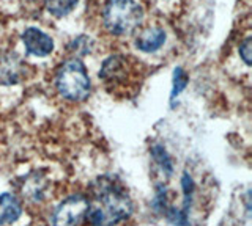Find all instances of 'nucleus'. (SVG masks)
Returning a JSON list of instances; mask_svg holds the SVG:
<instances>
[{
    "label": "nucleus",
    "mask_w": 252,
    "mask_h": 226,
    "mask_svg": "<svg viewBox=\"0 0 252 226\" xmlns=\"http://www.w3.org/2000/svg\"><path fill=\"white\" fill-rule=\"evenodd\" d=\"M77 0H44L46 10L55 18H63L76 8Z\"/></svg>",
    "instance_id": "obj_10"
},
{
    "label": "nucleus",
    "mask_w": 252,
    "mask_h": 226,
    "mask_svg": "<svg viewBox=\"0 0 252 226\" xmlns=\"http://www.w3.org/2000/svg\"><path fill=\"white\" fill-rule=\"evenodd\" d=\"M93 201H89L85 218L92 225H117L132 214V201L117 177L101 176L92 184Z\"/></svg>",
    "instance_id": "obj_1"
},
{
    "label": "nucleus",
    "mask_w": 252,
    "mask_h": 226,
    "mask_svg": "<svg viewBox=\"0 0 252 226\" xmlns=\"http://www.w3.org/2000/svg\"><path fill=\"white\" fill-rule=\"evenodd\" d=\"M152 155L155 157V160L161 165V168H162V171H164L165 175H172V170H173V167H172V160H170V157H169L167 151H165L161 145H155V146L152 148Z\"/></svg>",
    "instance_id": "obj_11"
},
{
    "label": "nucleus",
    "mask_w": 252,
    "mask_h": 226,
    "mask_svg": "<svg viewBox=\"0 0 252 226\" xmlns=\"http://www.w3.org/2000/svg\"><path fill=\"white\" fill-rule=\"evenodd\" d=\"M123 73H125V60L115 55L104 61V65H102L99 71V77L106 82H117L118 79H122Z\"/></svg>",
    "instance_id": "obj_9"
},
{
    "label": "nucleus",
    "mask_w": 252,
    "mask_h": 226,
    "mask_svg": "<svg viewBox=\"0 0 252 226\" xmlns=\"http://www.w3.org/2000/svg\"><path fill=\"white\" fill-rule=\"evenodd\" d=\"M142 21H144V8L136 0H109L102 11L104 27L107 32L117 36L136 32Z\"/></svg>",
    "instance_id": "obj_2"
},
{
    "label": "nucleus",
    "mask_w": 252,
    "mask_h": 226,
    "mask_svg": "<svg viewBox=\"0 0 252 226\" xmlns=\"http://www.w3.org/2000/svg\"><path fill=\"white\" fill-rule=\"evenodd\" d=\"M89 200L82 195H73L63 200L52 217V225H81L85 220Z\"/></svg>",
    "instance_id": "obj_4"
},
{
    "label": "nucleus",
    "mask_w": 252,
    "mask_h": 226,
    "mask_svg": "<svg viewBox=\"0 0 252 226\" xmlns=\"http://www.w3.org/2000/svg\"><path fill=\"white\" fill-rule=\"evenodd\" d=\"M55 87L62 98L68 100H84L90 95V77L82 61L76 58L62 63L55 74Z\"/></svg>",
    "instance_id": "obj_3"
},
{
    "label": "nucleus",
    "mask_w": 252,
    "mask_h": 226,
    "mask_svg": "<svg viewBox=\"0 0 252 226\" xmlns=\"http://www.w3.org/2000/svg\"><path fill=\"white\" fill-rule=\"evenodd\" d=\"M188 82H189V77L185 73V69L183 68H175V71H173V88H172V93H170V99L172 100L186 88Z\"/></svg>",
    "instance_id": "obj_12"
},
{
    "label": "nucleus",
    "mask_w": 252,
    "mask_h": 226,
    "mask_svg": "<svg viewBox=\"0 0 252 226\" xmlns=\"http://www.w3.org/2000/svg\"><path fill=\"white\" fill-rule=\"evenodd\" d=\"M165 43V32L161 27H147L137 35L136 48L142 52L152 53L161 49Z\"/></svg>",
    "instance_id": "obj_7"
},
{
    "label": "nucleus",
    "mask_w": 252,
    "mask_h": 226,
    "mask_svg": "<svg viewBox=\"0 0 252 226\" xmlns=\"http://www.w3.org/2000/svg\"><path fill=\"white\" fill-rule=\"evenodd\" d=\"M251 53H252V46H251V38L248 36L246 40L243 41V44L240 46V57L243 58V61L248 66H251L252 60H251Z\"/></svg>",
    "instance_id": "obj_14"
},
{
    "label": "nucleus",
    "mask_w": 252,
    "mask_h": 226,
    "mask_svg": "<svg viewBox=\"0 0 252 226\" xmlns=\"http://www.w3.org/2000/svg\"><path fill=\"white\" fill-rule=\"evenodd\" d=\"M27 66L14 52H0V85H16L26 79Z\"/></svg>",
    "instance_id": "obj_5"
},
{
    "label": "nucleus",
    "mask_w": 252,
    "mask_h": 226,
    "mask_svg": "<svg viewBox=\"0 0 252 226\" xmlns=\"http://www.w3.org/2000/svg\"><path fill=\"white\" fill-rule=\"evenodd\" d=\"M167 197H165V189L162 185L158 187V190H156V197H155V201H153V207L156 210H161V212H164L165 207H167Z\"/></svg>",
    "instance_id": "obj_13"
},
{
    "label": "nucleus",
    "mask_w": 252,
    "mask_h": 226,
    "mask_svg": "<svg viewBox=\"0 0 252 226\" xmlns=\"http://www.w3.org/2000/svg\"><path fill=\"white\" fill-rule=\"evenodd\" d=\"M22 43L26 50L35 57H47L54 50L52 38L36 27H29L22 33Z\"/></svg>",
    "instance_id": "obj_6"
},
{
    "label": "nucleus",
    "mask_w": 252,
    "mask_h": 226,
    "mask_svg": "<svg viewBox=\"0 0 252 226\" xmlns=\"http://www.w3.org/2000/svg\"><path fill=\"white\" fill-rule=\"evenodd\" d=\"M22 214L21 201L13 193L0 195V225H10Z\"/></svg>",
    "instance_id": "obj_8"
}]
</instances>
